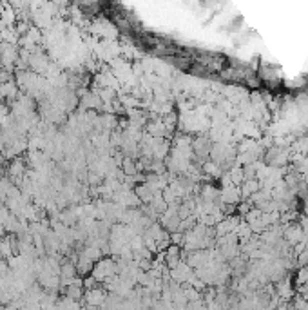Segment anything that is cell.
I'll return each mask as SVG.
<instances>
[{
	"label": "cell",
	"instance_id": "cell-1",
	"mask_svg": "<svg viewBox=\"0 0 308 310\" xmlns=\"http://www.w3.org/2000/svg\"><path fill=\"white\" fill-rule=\"evenodd\" d=\"M105 300H107V294L103 288H93V290H85L83 294V301H85V306H96V308H103L105 305Z\"/></svg>",
	"mask_w": 308,
	"mask_h": 310
}]
</instances>
